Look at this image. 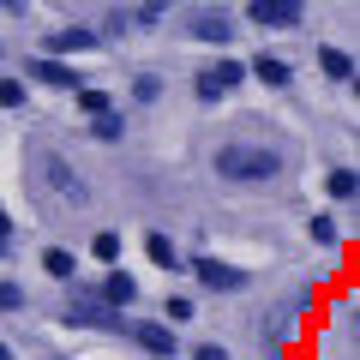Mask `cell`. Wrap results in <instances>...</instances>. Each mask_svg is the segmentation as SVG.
Returning a JSON list of instances; mask_svg holds the SVG:
<instances>
[{
    "label": "cell",
    "mask_w": 360,
    "mask_h": 360,
    "mask_svg": "<svg viewBox=\"0 0 360 360\" xmlns=\"http://www.w3.org/2000/svg\"><path fill=\"white\" fill-rule=\"evenodd\" d=\"M240 78H246V66L234 60V54H229V60H210L205 72H198V96H205V103H222V96H229Z\"/></svg>",
    "instance_id": "52a82bcc"
},
{
    "label": "cell",
    "mask_w": 360,
    "mask_h": 360,
    "mask_svg": "<svg viewBox=\"0 0 360 360\" xmlns=\"http://www.w3.org/2000/svg\"><path fill=\"white\" fill-rule=\"evenodd\" d=\"M319 72L336 78V84H348V78H354V54L348 49H319Z\"/></svg>",
    "instance_id": "7c38bea8"
},
{
    "label": "cell",
    "mask_w": 360,
    "mask_h": 360,
    "mask_svg": "<svg viewBox=\"0 0 360 360\" xmlns=\"http://www.w3.org/2000/svg\"><path fill=\"white\" fill-rule=\"evenodd\" d=\"M78 108H84L90 120H103V115H115V103H108V90H78Z\"/></svg>",
    "instance_id": "2e32d148"
},
{
    "label": "cell",
    "mask_w": 360,
    "mask_h": 360,
    "mask_svg": "<svg viewBox=\"0 0 360 360\" xmlns=\"http://www.w3.org/2000/svg\"><path fill=\"white\" fill-rule=\"evenodd\" d=\"M18 307H25V288H18V283H0V312H18Z\"/></svg>",
    "instance_id": "cb8c5ba5"
},
{
    "label": "cell",
    "mask_w": 360,
    "mask_h": 360,
    "mask_svg": "<svg viewBox=\"0 0 360 360\" xmlns=\"http://www.w3.org/2000/svg\"><path fill=\"white\" fill-rule=\"evenodd\" d=\"M30 78H37V84H49V90H84V78H78L66 60H49V54H37V60H30Z\"/></svg>",
    "instance_id": "30bf717a"
},
{
    "label": "cell",
    "mask_w": 360,
    "mask_h": 360,
    "mask_svg": "<svg viewBox=\"0 0 360 360\" xmlns=\"http://www.w3.org/2000/svg\"><path fill=\"white\" fill-rule=\"evenodd\" d=\"M0 108H25V78H0Z\"/></svg>",
    "instance_id": "7402d4cb"
},
{
    "label": "cell",
    "mask_w": 360,
    "mask_h": 360,
    "mask_svg": "<svg viewBox=\"0 0 360 360\" xmlns=\"http://www.w3.org/2000/svg\"><path fill=\"white\" fill-rule=\"evenodd\" d=\"M186 30H193V42L229 49V42H234V13H229V6H193V13H186Z\"/></svg>",
    "instance_id": "3957f363"
},
{
    "label": "cell",
    "mask_w": 360,
    "mask_h": 360,
    "mask_svg": "<svg viewBox=\"0 0 360 360\" xmlns=\"http://www.w3.org/2000/svg\"><path fill=\"white\" fill-rule=\"evenodd\" d=\"M0 360H13V348H6V342H0Z\"/></svg>",
    "instance_id": "4316f807"
},
{
    "label": "cell",
    "mask_w": 360,
    "mask_h": 360,
    "mask_svg": "<svg viewBox=\"0 0 360 360\" xmlns=\"http://www.w3.org/2000/svg\"><path fill=\"white\" fill-rule=\"evenodd\" d=\"M42 174L54 180V193H60V198H84V186H78V174H72V168L60 162V156H42Z\"/></svg>",
    "instance_id": "8fae6325"
},
{
    "label": "cell",
    "mask_w": 360,
    "mask_h": 360,
    "mask_svg": "<svg viewBox=\"0 0 360 360\" xmlns=\"http://www.w3.org/2000/svg\"><path fill=\"white\" fill-rule=\"evenodd\" d=\"M90 295L103 300L108 312H127L132 300H139V276H132V270H108L103 283H90Z\"/></svg>",
    "instance_id": "ba28073f"
},
{
    "label": "cell",
    "mask_w": 360,
    "mask_h": 360,
    "mask_svg": "<svg viewBox=\"0 0 360 360\" xmlns=\"http://www.w3.org/2000/svg\"><path fill=\"white\" fill-rule=\"evenodd\" d=\"M90 252L103 258V264H115V258H120V234H115V229H103L96 240H90Z\"/></svg>",
    "instance_id": "d6986e66"
},
{
    "label": "cell",
    "mask_w": 360,
    "mask_h": 360,
    "mask_svg": "<svg viewBox=\"0 0 360 360\" xmlns=\"http://www.w3.org/2000/svg\"><path fill=\"white\" fill-rule=\"evenodd\" d=\"M42 270L60 276V283H78V258L66 252V246H49V252H42Z\"/></svg>",
    "instance_id": "5bb4252c"
},
{
    "label": "cell",
    "mask_w": 360,
    "mask_h": 360,
    "mask_svg": "<svg viewBox=\"0 0 360 360\" xmlns=\"http://www.w3.org/2000/svg\"><path fill=\"white\" fill-rule=\"evenodd\" d=\"M132 96H139V103H156V96H162V78H156V72H139V78H132Z\"/></svg>",
    "instance_id": "44dd1931"
},
{
    "label": "cell",
    "mask_w": 360,
    "mask_h": 360,
    "mask_svg": "<svg viewBox=\"0 0 360 360\" xmlns=\"http://www.w3.org/2000/svg\"><path fill=\"white\" fill-rule=\"evenodd\" d=\"M252 72H258V78H264V84H270V90H283V84H288V78H295V66H288V60H283V54H258V60H252Z\"/></svg>",
    "instance_id": "4fadbf2b"
},
{
    "label": "cell",
    "mask_w": 360,
    "mask_h": 360,
    "mask_svg": "<svg viewBox=\"0 0 360 360\" xmlns=\"http://www.w3.org/2000/svg\"><path fill=\"white\" fill-rule=\"evenodd\" d=\"M96 42H103V30H90V25H66V30H54L49 37V60H66V54H90L96 49Z\"/></svg>",
    "instance_id": "9c48e42d"
},
{
    "label": "cell",
    "mask_w": 360,
    "mask_h": 360,
    "mask_svg": "<svg viewBox=\"0 0 360 360\" xmlns=\"http://www.w3.org/2000/svg\"><path fill=\"white\" fill-rule=\"evenodd\" d=\"M162 324L174 330V324H193V300L186 295H168V307H162Z\"/></svg>",
    "instance_id": "ac0fdd59"
},
{
    "label": "cell",
    "mask_w": 360,
    "mask_h": 360,
    "mask_svg": "<svg viewBox=\"0 0 360 360\" xmlns=\"http://www.w3.org/2000/svg\"><path fill=\"white\" fill-rule=\"evenodd\" d=\"M127 336L144 348V354H156V360H168V354H180V336L168 330V324H156V319H127Z\"/></svg>",
    "instance_id": "8992f818"
},
{
    "label": "cell",
    "mask_w": 360,
    "mask_h": 360,
    "mask_svg": "<svg viewBox=\"0 0 360 360\" xmlns=\"http://www.w3.org/2000/svg\"><path fill=\"white\" fill-rule=\"evenodd\" d=\"M144 252H150V264H162V270H180V246L168 240V234H144Z\"/></svg>",
    "instance_id": "9a60e30c"
},
{
    "label": "cell",
    "mask_w": 360,
    "mask_h": 360,
    "mask_svg": "<svg viewBox=\"0 0 360 360\" xmlns=\"http://www.w3.org/2000/svg\"><path fill=\"white\" fill-rule=\"evenodd\" d=\"M246 18H252L258 30H295L300 18H307V6H300V0H252Z\"/></svg>",
    "instance_id": "5b68a950"
},
{
    "label": "cell",
    "mask_w": 360,
    "mask_h": 360,
    "mask_svg": "<svg viewBox=\"0 0 360 360\" xmlns=\"http://www.w3.org/2000/svg\"><path fill=\"white\" fill-rule=\"evenodd\" d=\"M193 276L210 288V295H240L246 288V270L229 264V258H193Z\"/></svg>",
    "instance_id": "277c9868"
},
{
    "label": "cell",
    "mask_w": 360,
    "mask_h": 360,
    "mask_svg": "<svg viewBox=\"0 0 360 360\" xmlns=\"http://www.w3.org/2000/svg\"><path fill=\"white\" fill-rule=\"evenodd\" d=\"M307 234H312L319 246H336V240H342V229H336L330 217H312V222H307Z\"/></svg>",
    "instance_id": "ffe728a7"
},
{
    "label": "cell",
    "mask_w": 360,
    "mask_h": 360,
    "mask_svg": "<svg viewBox=\"0 0 360 360\" xmlns=\"http://www.w3.org/2000/svg\"><path fill=\"white\" fill-rule=\"evenodd\" d=\"M193 360H229V348H222V342H205V348H198Z\"/></svg>",
    "instance_id": "484cf974"
},
{
    "label": "cell",
    "mask_w": 360,
    "mask_h": 360,
    "mask_svg": "<svg viewBox=\"0 0 360 360\" xmlns=\"http://www.w3.org/2000/svg\"><path fill=\"white\" fill-rule=\"evenodd\" d=\"M90 132H96V139H120L127 120H120V115H103V120H90Z\"/></svg>",
    "instance_id": "603a6c76"
},
{
    "label": "cell",
    "mask_w": 360,
    "mask_h": 360,
    "mask_svg": "<svg viewBox=\"0 0 360 360\" xmlns=\"http://www.w3.org/2000/svg\"><path fill=\"white\" fill-rule=\"evenodd\" d=\"M324 186H330V198H354L360 174H354V168H330V180H324Z\"/></svg>",
    "instance_id": "e0dca14e"
},
{
    "label": "cell",
    "mask_w": 360,
    "mask_h": 360,
    "mask_svg": "<svg viewBox=\"0 0 360 360\" xmlns=\"http://www.w3.org/2000/svg\"><path fill=\"white\" fill-rule=\"evenodd\" d=\"M13 252V217H6V210H0V258Z\"/></svg>",
    "instance_id": "d4e9b609"
},
{
    "label": "cell",
    "mask_w": 360,
    "mask_h": 360,
    "mask_svg": "<svg viewBox=\"0 0 360 360\" xmlns=\"http://www.w3.org/2000/svg\"><path fill=\"white\" fill-rule=\"evenodd\" d=\"M66 288H72V300H66V324L72 330H120L127 336V312H108L90 295V283H66Z\"/></svg>",
    "instance_id": "7a4b0ae2"
},
{
    "label": "cell",
    "mask_w": 360,
    "mask_h": 360,
    "mask_svg": "<svg viewBox=\"0 0 360 360\" xmlns=\"http://www.w3.org/2000/svg\"><path fill=\"white\" fill-rule=\"evenodd\" d=\"M210 168H217L222 180H234V186H264V180H283L288 156L276 150V144H258V139H234V144H222V150L210 156Z\"/></svg>",
    "instance_id": "6da1fadb"
}]
</instances>
